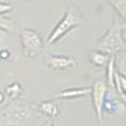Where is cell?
<instances>
[{"mask_svg":"<svg viewBox=\"0 0 126 126\" xmlns=\"http://www.w3.org/2000/svg\"><path fill=\"white\" fill-rule=\"evenodd\" d=\"M34 105L10 104L0 109V126H28L37 110Z\"/></svg>","mask_w":126,"mask_h":126,"instance_id":"6da1fadb","label":"cell"},{"mask_svg":"<svg viewBox=\"0 0 126 126\" xmlns=\"http://www.w3.org/2000/svg\"><path fill=\"white\" fill-rule=\"evenodd\" d=\"M125 47V25L115 23L96 43L95 50L109 55H117Z\"/></svg>","mask_w":126,"mask_h":126,"instance_id":"7a4b0ae2","label":"cell"},{"mask_svg":"<svg viewBox=\"0 0 126 126\" xmlns=\"http://www.w3.org/2000/svg\"><path fill=\"white\" fill-rule=\"evenodd\" d=\"M80 11L77 6H72L68 7L61 20L50 32L47 38V43L51 45L59 41L69 32L80 25Z\"/></svg>","mask_w":126,"mask_h":126,"instance_id":"3957f363","label":"cell"},{"mask_svg":"<svg viewBox=\"0 0 126 126\" xmlns=\"http://www.w3.org/2000/svg\"><path fill=\"white\" fill-rule=\"evenodd\" d=\"M23 55L26 58H36L43 49V39L38 32L32 29H24L20 33Z\"/></svg>","mask_w":126,"mask_h":126,"instance_id":"277c9868","label":"cell"},{"mask_svg":"<svg viewBox=\"0 0 126 126\" xmlns=\"http://www.w3.org/2000/svg\"><path fill=\"white\" fill-rule=\"evenodd\" d=\"M91 94H92L93 108L95 112L97 121L100 125H103L104 118L102 106H103L106 95L107 94V85L106 82L102 80H96L92 88Z\"/></svg>","mask_w":126,"mask_h":126,"instance_id":"5b68a950","label":"cell"},{"mask_svg":"<svg viewBox=\"0 0 126 126\" xmlns=\"http://www.w3.org/2000/svg\"><path fill=\"white\" fill-rule=\"evenodd\" d=\"M46 65L55 71H68L77 67L76 60L71 56L47 53L45 54Z\"/></svg>","mask_w":126,"mask_h":126,"instance_id":"8992f818","label":"cell"},{"mask_svg":"<svg viewBox=\"0 0 126 126\" xmlns=\"http://www.w3.org/2000/svg\"><path fill=\"white\" fill-rule=\"evenodd\" d=\"M92 92L91 87H85V88H69L58 92L54 94V97L61 99H73L80 97H84Z\"/></svg>","mask_w":126,"mask_h":126,"instance_id":"52a82bcc","label":"cell"},{"mask_svg":"<svg viewBox=\"0 0 126 126\" xmlns=\"http://www.w3.org/2000/svg\"><path fill=\"white\" fill-rule=\"evenodd\" d=\"M125 110V102L117 98H110L106 94L102 106V112L106 111L109 114L124 113Z\"/></svg>","mask_w":126,"mask_h":126,"instance_id":"ba28073f","label":"cell"},{"mask_svg":"<svg viewBox=\"0 0 126 126\" xmlns=\"http://www.w3.org/2000/svg\"><path fill=\"white\" fill-rule=\"evenodd\" d=\"M38 110L39 113L50 117H56L60 113V108L58 105L51 100L42 102L38 106Z\"/></svg>","mask_w":126,"mask_h":126,"instance_id":"9c48e42d","label":"cell"},{"mask_svg":"<svg viewBox=\"0 0 126 126\" xmlns=\"http://www.w3.org/2000/svg\"><path fill=\"white\" fill-rule=\"evenodd\" d=\"M114 89L120 95V98H121L123 102H125V91H126V78L125 75L115 70L113 78Z\"/></svg>","mask_w":126,"mask_h":126,"instance_id":"30bf717a","label":"cell"},{"mask_svg":"<svg viewBox=\"0 0 126 126\" xmlns=\"http://www.w3.org/2000/svg\"><path fill=\"white\" fill-rule=\"evenodd\" d=\"M115 62H116V55H111L110 57L109 61L106 63V84L110 88L114 89L113 78L114 73H115Z\"/></svg>","mask_w":126,"mask_h":126,"instance_id":"8fae6325","label":"cell"},{"mask_svg":"<svg viewBox=\"0 0 126 126\" xmlns=\"http://www.w3.org/2000/svg\"><path fill=\"white\" fill-rule=\"evenodd\" d=\"M5 92L6 95L9 97L11 100L15 101L21 97L23 94V88L21 84L17 81H14L8 84L6 88Z\"/></svg>","mask_w":126,"mask_h":126,"instance_id":"7c38bea8","label":"cell"},{"mask_svg":"<svg viewBox=\"0 0 126 126\" xmlns=\"http://www.w3.org/2000/svg\"><path fill=\"white\" fill-rule=\"evenodd\" d=\"M110 57V55L97 50L92 51L89 55L90 62H92V64L97 67H102L106 65L107 62L109 61Z\"/></svg>","mask_w":126,"mask_h":126,"instance_id":"4fadbf2b","label":"cell"},{"mask_svg":"<svg viewBox=\"0 0 126 126\" xmlns=\"http://www.w3.org/2000/svg\"><path fill=\"white\" fill-rule=\"evenodd\" d=\"M16 26V22L14 18L10 17L0 15V29L6 32H12Z\"/></svg>","mask_w":126,"mask_h":126,"instance_id":"5bb4252c","label":"cell"},{"mask_svg":"<svg viewBox=\"0 0 126 126\" xmlns=\"http://www.w3.org/2000/svg\"><path fill=\"white\" fill-rule=\"evenodd\" d=\"M110 5L112 6L117 14L122 19L126 17V0H109Z\"/></svg>","mask_w":126,"mask_h":126,"instance_id":"9a60e30c","label":"cell"},{"mask_svg":"<svg viewBox=\"0 0 126 126\" xmlns=\"http://www.w3.org/2000/svg\"><path fill=\"white\" fill-rule=\"evenodd\" d=\"M14 6L8 2H0V15H3L13 10Z\"/></svg>","mask_w":126,"mask_h":126,"instance_id":"2e32d148","label":"cell"},{"mask_svg":"<svg viewBox=\"0 0 126 126\" xmlns=\"http://www.w3.org/2000/svg\"><path fill=\"white\" fill-rule=\"evenodd\" d=\"M10 56H11L10 52L6 49L2 50L0 51V58H1L2 60H7L8 58H10Z\"/></svg>","mask_w":126,"mask_h":126,"instance_id":"e0dca14e","label":"cell"},{"mask_svg":"<svg viewBox=\"0 0 126 126\" xmlns=\"http://www.w3.org/2000/svg\"><path fill=\"white\" fill-rule=\"evenodd\" d=\"M5 98H6L5 94L2 92H0V105L2 104V102L5 100Z\"/></svg>","mask_w":126,"mask_h":126,"instance_id":"ac0fdd59","label":"cell"},{"mask_svg":"<svg viewBox=\"0 0 126 126\" xmlns=\"http://www.w3.org/2000/svg\"><path fill=\"white\" fill-rule=\"evenodd\" d=\"M43 126H54V125L53 124L52 121H47L44 124H43Z\"/></svg>","mask_w":126,"mask_h":126,"instance_id":"d6986e66","label":"cell"},{"mask_svg":"<svg viewBox=\"0 0 126 126\" xmlns=\"http://www.w3.org/2000/svg\"><path fill=\"white\" fill-rule=\"evenodd\" d=\"M23 1H29V0H23Z\"/></svg>","mask_w":126,"mask_h":126,"instance_id":"ffe728a7","label":"cell"}]
</instances>
